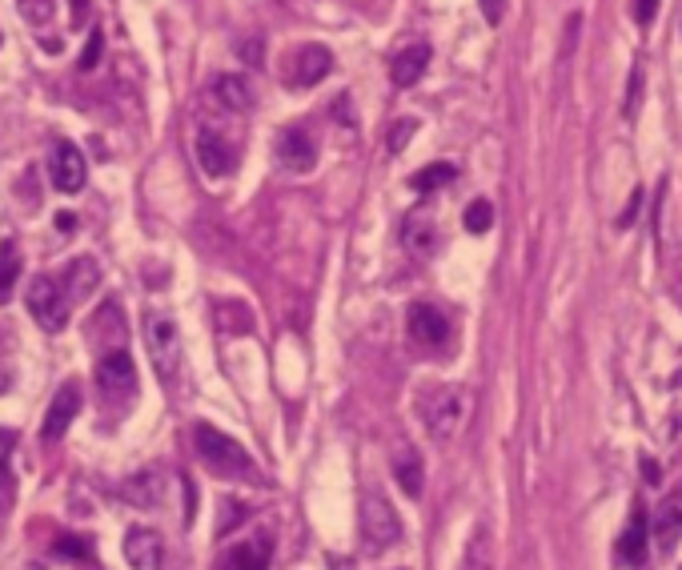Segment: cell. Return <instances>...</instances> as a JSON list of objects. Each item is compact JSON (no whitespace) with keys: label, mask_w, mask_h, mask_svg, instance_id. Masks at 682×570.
<instances>
[{"label":"cell","mask_w":682,"mask_h":570,"mask_svg":"<svg viewBox=\"0 0 682 570\" xmlns=\"http://www.w3.org/2000/svg\"><path fill=\"white\" fill-rule=\"evenodd\" d=\"M13 450H17V430H0V478H5V470H9Z\"/></svg>","instance_id":"obj_31"},{"label":"cell","mask_w":682,"mask_h":570,"mask_svg":"<svg viewBox=\"0 0 682 570\" xmlns=\"http://www.w3.org/2000/svg\"><path fill=\"white\" fill-rule=\"evenodd\" d=\"M642 470H646V482H658V466L650 458H642Z\"/></svg>","instance_id":"obj_37"},{"label":"cell","mask_w":682,"mask_h":570,"mask_svg":"<svg viewBox=\"0 0 682 570\" xmlns=\"http://www.w3.org/2000/svg\"><path fill=\"white\" fill-rule=\"evenodd\" d=\"M402 241H406L410 253L430 257L438 249V225H434V217L430 213H410L406 225H402Z\"/></svg>","instance_id":"obj_18"},{"label":"cell","mask_w":682,"mask_h":570,"mask_svg":"<svg viewBox=\"0 0 682 570\" xmlns=\"http://www.w3.org/2000/svg\"><path fill=\"white\" fill-rule=\"evenodd\" d=\"M490 225H494V205H490L486 197L470 201V205H466V229H470V233H486Z\"/></svg>","instance_id":"obj_24"},{"label":"cell","mask_w":682,"mask_h":570,"mask_svg":"<svg viewBox=\"0 0 682 570\" xmlns=\"http://www.w3.org/2000/svg\"><path fill=\"white\" fill-rule=\"evenodd\" d=\"M462 570H494V542L486 530H478L466 546V558H462Z\"/></svg>","instance_id":"obj_23"},{"label":"cell","mask_w":682,"mask_h":570,"mask_svg":"<svg viewBox=\"0 0 682 570\" xmlns=\"http://www.w3.org/2000/svg\"><path fill=\"white\" fill-rule=\"evenodd\" d=\"M470 406H474V398H470L466 386H442V390H434L430 402H426V410H422V414H426V430H430L438 442H450V438L466 426Z\"/></svg>","instance_id":"obj_2"},{"label":"cell","mask_w":682,"mask_h":570,"mask_svg":"<svg viewBox=\"0 0 682 570\" xmlns=\"http://www.w3.org/2000/svg\"><path fill=\"white\" fill-rule=\"evenodd\" d=\"M638 209H642V189H634V193H630V205L622 209L618 225H622V229H626V225H634V221H638Z\"/></svg>","instance_id":"obj_33"},{"label":"cell","mask_w":682,"mask_h":570,"mask_svg":"<svg viewBox=\"0 0 682 570\" xmlns=\"http://www.w3.org/2000/svg\"><path fill=\"white\" fill-rule=\"evenodd\" d=\"M269 538L257 534L249 542H237L229 554H225V570H269Z\"/></svg>","instance_id":"obj_19"},{"label":"cell","mask_w":682,"mask_h":570,"mask_svg":"<svg viewBox=\"0 0 682 570\" xmlns=\"http://www.w3.org/2000/svg\"><path fill=\"white\" fill-rule=\"evenodd\" d=\"M261 57H265L261 41H245V45H241V61H245V65H261Z\"/></svg>","instance_id":"obj_35"},{"label":"cell","mask_w":682,"mask_h":570,"mask_svg":"<svg viewBox=\"0 0 682 570\" xmlns=\"http://www.w3.org/2000/svg\"><path fill=\"white\" fill-rule=\"evenodd\" d=\"M101 53H105V37H101V29H93V33H89V45H85V53H81V61H77V69H81V73L97 69Z\"/></svg>","instance_id":"obj_27"},{"label":"cell","mask_w":682,"mask_h":570,"mask_svg":"<svg viewBox=\"0 0 682 570\" xmlns=\"http://www.w3.org/2000/svg\"><path fill=\"white\" fill-rule=\"evenodd\" d=\"M49 177H53V189H61V193H81V189H85V177H89L81 149H77V145H57V149H53V161H49Z\"/></svg>","instance_id":"obj_10"},{"label":"cell","mask_w":682,"mask_h":570,"mask_svg":"<svg viewBox=\"0 0 682 570\" xmlns=\"http://www.w3.org/2000/svg\"><path fill=\"white\" fill-rule=\"evenodd\" d=\"M17 9L29 25H45L53 17V0H17Z\"/></svg>","instance_id":"obj_26"},{"label":"cell","mask_w":682,"mask_h":570,"mask_svg":"<svg viewBox=\"0 0 682 570\" xmlns=\"http://www.w3.org/2000/svg\"><path fill=\"white\" fill-rule=\"evenodd\" d=\"M362 538H366V546L374 554L398 546V538H402V518H398V510L378 490H370L362 498Z\"/></svg>","instance_id":"obj_3"},{"label":"cell","mask_w":682,"mask_h":570,"mask_svg":"<svg viewBox=\"0 0 682 570\" xmlns=\"http://www.w3.org/2000/svg\"><path fill=\"white\" fill-rule=\"evenodd\" d=\"M97 386H101L109 398L133 394V386H137V366H133V358H129L125 350L105 354V358L97 362Z\"/></svg>","instance_id":"obj_8"},{"label":"cell","mask_w":682,"mask_h":570,"mask_svg":"<svg viewBox=\"0 0 682 570\" xmlns=\"http://www.w3.org/2000/svg\"><path fill=\"white\" fill-rule=\"evenodd\" d=\"M454 177H458V169H454L450 161H434V165H426V169H418V173L410 177V189H414V193H434V189H442V185H454Z\"/></svg>","instance_id":"obj_21"},{"label":"cell","mask_w":682,"mask_h":570,"mask_svg":"<svg viewBox=\"0 0 682 570\" xmlns=\"http://www.w3.org/2000/svg\"><path fill=\"white\" fill-rule=\"evenodd\" d=\"M21 269H25V257H21V249H17L13 241H9V245H0V306H5V302L13 298Z\"/></svg>","instance_id":"obj_20"},{"label":"cell","mask_w":682,"mask_h":570,"mask_svg":"<svg viewBox=\"0 0 682 570\" xmlns=\"http://www.w3.org/2000/svg\"><path fill=\"white\" fill-rule=\"evenodd\" d=\"M241 518H245V506H241V502H225V510H221V518H217V534L225 538V530H233Z\"/></svg>","instance_id":"obj_30"},{"label":"cell","mask_w":682,"mask_h":570,"mask_svg":"<svg viewBox=\"0 0 682 570\" xmlns=\"http://www.w3.org/2000/svg\"><path fill=\"white\" fill-rule=\"evenodd\" d=\"M414 129H418V125H414L410 117H402V121L394 125V133L386 137V145H390V153H402V149H406V141L414 137Z\"/></svg>","instance_id":"obj_29"},{"label":"cell","mask_w":682,"mask_h":570,"mask_svg":"<svg viewBox=\"0 0 682 570\" xmlns=\"http://www.w3.org/2000/svg\"><path fill=\"white\" fill-rule=\"evenodd\" d=\"M654 13H658V0H634V21L646 29L654 25Z\"/></svg>","instance_id":"obj_32"},{"label":"cell","mask_w":682,"mask_h":570,"mask_svg":"<svg viewBox=\"0 0 682 570\" xmlns=\"http://www.w3.org/2000/svg\"><path fill=\"white\" fill-rule=\"evenodd\" d=\"M61 558H93V546H89V538H77V534H65V538H57V546H53Z\"/></svg>","instance_id":"obj_25"},{"label":"cell","mask_w":682,"mask_h":570,"mask_svg":"<svg viewBox=\"0 0 682 570\" xmlns=\"http://www.w3.org/2000/svg\"><path fill=\"white\" fill-rule=\"evenodd\" d=\"M638 101H642V65H634V73H630V85H626V105H622L626 121L638 113Z\"/></svg>","instance_id":"obj_28"},{"label":"cell","mask_w":682,"mask_h":570,"mask_svg":"<svg viewBox=\"0 0 682 570\" xmlns=\"http://www.w3.org/2000/svg\"><path fill=\"white\" fill-rule=\"evenodd\" d=\"M333 69V53L325 45H305L297 57H293V85L309 89L317 81H325V73Z\"/></svg>","instance_id":"obj_15"},{"label":"cell","mask_w":682,"mask_h":570,"mask_svg":"<svg viewBox=\"0 0 682 570\" xmlns=\"http://www.w3.org/2000/svg\"><path fill=\"white\" fill-rule=\"evenodd\" d=\"M410 338L422 342V346H446V338H450V318H446L438 306L418 302V306H410Z\"/></svg>","instance_id":"obj_12"},{"label":"cell","mask_w":682,"mask_h":570,"mask_svg":"<svg viewBox=\"0 0 682 570\" xmlns=\"http://www.w3.org/2000/svg\"><path fill=\"white\" fill-rule=\"evenodd\" d=\"M426 65H430V45H410V49H402V53L390 61V81H394L398 89H410V85L422 81Z\"/></svg>","instance_id":"obj_17"},{"label":"cell","mask_w":682,"mask_h":570,"mask_svg":"<svg viewBox=\"0 0 682 570\" xmlns=\"http://www.w3.org/2000/svg\"><path fill=\"white\" fill-rule=\"evenodd\" d=\"M646 546H650L646 510H642V506H634V510H630V522H626V530H622V538H618V562H626V566H642V562H646Z\"/></svg>","instance_id":"obj_13"},{"label":"cell","mask_w":682,"mask_h":570,"mask_svg":"<svg viewBox=\"0 0 682 570\" xmlns=\"http://www.w3.org/2000/svg\"><path fill=\"white\" fill-rule=\"evenodd\" d=\"M77 410H81V386H77V382H65V386L53 394V406H49V414H45L41 438H45V442L65 438L69 426H73V418H77Z\"/></svg>","instance_id":"obj_9"},{"label":"cell","mask_w":682,"mask_h":570,"mask_svg":"<svg viewBox=\"0 0 682 570\" xmlns=\"http://www.w3.org/2000/svg\"><path fill=\"white\" fill-rule=\"evenodd\" d=\"M57 229L61 233H73L77 229V213H57Z\"/></svg>","instance_id":"obj_36"},{"label":"cell","mask_w":682,"mask_h":570,"mask_svg":"<svg viewBox=\"0 0 682 570\" xmlns=\"http://www.w3.org/2000/svg\"><path fill=\"white\" fill-rule=\"evenodd\" d=\"M478 5H482V17H486V25H498V21H502L506 0H478Z\"/></svg>","instance_id":"obj_34"},{"label":"cell","mask_w":682,"mask_h":570,"mask_svg":"<svg viewBox=\"0 0 682 570\" xmlns=\"http://www.w3.org/2000/svg\"><path fill=\"white\" fill-rule=\"evenodd\" d=\"M650 538L658 542L662 554H670V550L678 546V538H682V490H674V494L658 506V514H654V534H650Z\"/></svg>","instance_id":"obj_14"},{"label":"cell","mask_w":682,"mask_h":570,"mask_svg":"<svg viewBox=\"0 0 682 570\" xmlns=\"http://www.w3.org/2000/svg\"><path fill=\"white\" fill-rule=\"evenodd\" d=\"M193 446H197V454L205 458V466L217 470L221 478H245V474H253V458L245 454V446H241L237 438L221 434V430L209 426V422H197V426H193Z\"/></svg>","instance_id":"obj_1"},{"label":"cell","mask_w":682,"mask_h":570,"mask_svg":"<svg viewBox=\"0 0 682 570\" xmlns=\"http://www.w3.org/2000/svg\"><path fill=\"white\" fill-rule=\"evenodd\" d=\"M29 314H33V322H37L41 330H49V334L65 330V322H69V298L61 294V285H57L53 277L29 281Z\"/></svg>","instance_id":"obj_5"},{"label":"cell","mask_w":682,"mask_h":570,"mask_svg":"<svg viewBox=\"0 0 682 570\" xmlns=\"http://www.w3.org/2000/svg\"><path fill=\"white\" fill-rule=\"evenodd\" d=\"M145 342H149V354H153V366H157L161 382H173L177 370H181V334H177V322L169 314H149Z\"/></svg>","instance_id":"obj_4"},{"label":"cell","mask_w":682,"mask_h":570,"mask_svg":"<svg viewBox=\"0 0 682 570\" xmlns=\"http://www.w3.org/2000/svg\"><path fill=\"white\" fill-rule=\"evenodd\" d=\"M277 161H281V169H289V173H309V169L317 165V145H313V137H309L301 125L281 129V137H277Z\"/></svg>","instance_id":"obj_7"},{"label":"cell","mask_w":682,"mask_h":570,"mask_svg":"<svg viewBox=\"0 0 682 570\" xmlns=\"http://www.w3.org/2000/svg\"><path fill=\"white\" fill-rule=\"evenodd\" d=\"M125 558L133 562V570H161V562H165V542H161V534L149 530V526H133V530L125 534Z\"/></svg>","instance_id":"obj_11"},{"label":"cell","mask_w":682,"mask_h":570,"mask_svg":"<svg viewBox=\"0 0 682 570\" xmlns=\"http://www.w3.org/2000/svg\"><path fill=\"white\" fill-rule=\"evenodd\" d=\"M197 161H201V169H205L209 177H225V173L237 169V153H233V145L217 133L213 121H201V129H197Z\"/></svg>","instance_id":"obj_6"},{"label":"cell","mask_w":682,"mask_h":570,"mask_svg":"<svg viewBox=\"0 0 682 570\" xmlns=\"http://www.w3.org/2000/svg\"><path fill=\"white\" fill-rule=\"evenodd\" d=\"M394 474H398V486H402L410 498H418V494H422V458H418L414 450H398V458H394Z\"/></svg>","instance_id":"obj_22"},{"label":"cell","mask_w":682,"mask_h":570,"mask_svg":"<svg viewBox=\"0 0 682 570\" xmlns=\"http://www.w3.org/2000/svg\"><path fill=\"white\" fill-rule=\"evenodd\" d=\"M69 5H73V13H77V17H85V13H89V0H69Z\"/></svg>","instance_id":"obj_38"},{"label":"cell","mask_w":682,"mask_h":570,"mask_svg":"<svg viewBox=\"0 0 682 570\" xmlns=\"http://www.w3.org/2000/svg\"><path fill=\"white\" fill-rule=\"evenodd\" d=\"M213 97H217L229 113H249V109H253V101H257V93H253L249 77H241V73H221V77L213 81Z\"/></svg>","instance_id":"obj_16"}]
</instances>
